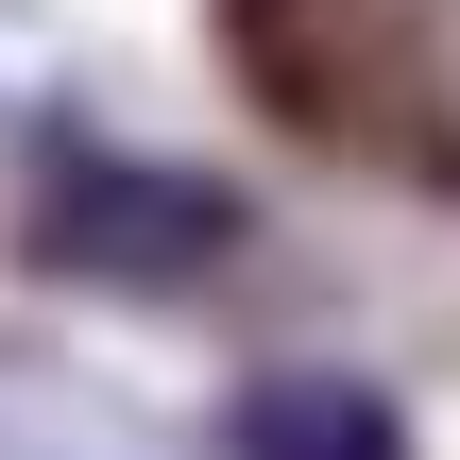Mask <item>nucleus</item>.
Returning a JSON list of instances; mask_svg holds the SVG:
<instances>
[{"label": "nucleus", "instance_id": "f257e3e1", "mask_svg": "<svg viewBox=\"0 0 460 460\" xmlns=\"http://www.w3.org/2000/svg\"><path fill=\"white\" fill-rule=\"evenodd\" d=\"M239 460H393V427L358 393H256L239 410Z\"/></svg>", "mask_w": 460, "mask_h": 460}]
</instances>
